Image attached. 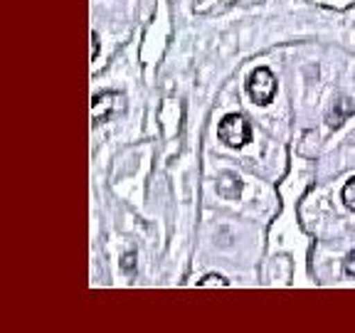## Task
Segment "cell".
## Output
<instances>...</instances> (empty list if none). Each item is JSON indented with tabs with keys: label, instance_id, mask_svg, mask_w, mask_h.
<instances>
[{
	"label": "cell",
	"instance_id": "obj_3",
	"mask_svg": "<svg viewBox=\"0 0 355 333\" xmlns=\"http://www.w3.org/2000/svg\"><path fill=\"white\" fill-rule=\"evenodd\" d=\"M126 109V99L119 92H101L92 99V121L101 123L109 121L111 117H116Z\"/></svg>",
	"mask_w": 355,
	"mask_h": 333
},
{
	"label": "cell",
	"instance_id": "obj_7",
	"mask_svg": "<svg viewBox=\"0 0 355 333\" xmlns=\"http://www.w3.org/2000/svg\"><path fill=\"white\" fill-rule=\"evenodd\" d=\"M198 287L200 289H207V287H230V282L225 277H220V274H210V277H205V279H200L198 282Z\"/></svg>",
	"mask_w": 355,
	"mask_h": 333
},
{
	"label": "cell",
	"instance_id": "obj_6",
	"mask_svg": "<svg viewBox=\"0 0 355 333\" xmlns=\"http://www.w3.org/2000/svg\"><path fill=\"white\" fill-rule=\"evenodd\" d=\"M340 198H343L345 207L355 210V178H350L348 183L343 185V193H340Z\"/></svg>",
	"mask_w": 355,
	"mask_h": 333
},
{
	"label": "cell",
	"instance_id": "obj_4",
	"mask_svg": "<svg viewBox=\"0 0 355 333\" xmlns=\"http://www.w3.org/2000/svg\"><path fill=\"white\" fill-rule=\"evenodd\" d=\"M350 114H355V104L350 99H338L336 101V106L331 109V114H328V126L331 128H338L340 123L345 121V119L350 117Z\"/></svg>",
	"mask_w": 355,
	"mask_h": 333
},
{
	"label": "cell",
	"instance_id": "obj_10",
	"mask_svg": "<svg viewBox=\"0 0 355 333\" xmlns=\"http://www.w3.org/2000/svg\"><path fill=\"white\" fill-rule=\"evenodd\" d=\"M96 55H99V35L92 30V60H96Z\"/></svg>",
	"mask_w": 355,
	"mask_h": 333
},
{
	"label": "cell",
	"instance_id": "obj_9",
	"mask_svg": "<svg viewBox=\"0 0 355 333\" xmlns=\"http://www.w3.org/2000/svg\"><path fill=\"white\" fill-rule=\"evenodd\" d=\"M343 266H345V272L350 274V277H355V250L350 252L348 257H345V262H343Z\"/></svg>",
	"mask_w": 355,
	"mask_h": 333
},
{
	"label": "cell",
	"instance_id": "obj_2",
	"mask_svg": "<svg viewBox=\"0 0 355 333\" xmlns=\"http://www.w3.org/2000/svg\"><path fill=\"white\" fill-rule=\"evenodd\" d=\"M247 89H250V96L257 101L259 106L269 104L277 94V79L274 74L266 69V67H257L254 72H252L250 82H247Z\"/></svg>",
	"mask_w": 355,
	"mask_h": 333
},
{
	"label": "cell",
	"instance_id": "obj_5",
	"mask_svg": "<svg viewBox=\"0 0 355 333\" xmlns=\"http://www.w3.org/2000/svg\"><path fill=\"white\" fill-rule=\"evenodd\" d=\"M239 190H242V185H239L237 178L230 176V173H225V176L220 178V183H217V193L225 195V198H237Z\"/></svg>",
	"mask_w": 355,
	"mask_h": 333
},
{
	"label": "cell",
	"instance_id": "obj_8",
	"mask_svg": "<svg viewBox=\"0 0 355 333\" xmlns=\"http://www.w3.org/2000/svg\"><path fill=\"white\" fill-rule=\"evenodd\" d=\"M133 266H136V255L128 252V255H123V259H121V269L123 272H133Z\"/></svg>",
	"mask_w": 355,
	"mask_h": 333
},
{
	"label": "cell",
	"instance_id": "obj_1",
	"mask_svg": "<svg viewBox=\"0 0 355 333\" xmlns=\"http://www.w3.org/2000/svg\"><path fill=\"white\" fill-rule=\"evenodd\" d=\"M217 136H220L222 144L232 146V148H242L244 144L252 141V128L244 117H239V114H227V117L220 121V126H217Z\"/></svg>",
	"mask_w": 355,
	"mask_h": 333
}]
</instances>
